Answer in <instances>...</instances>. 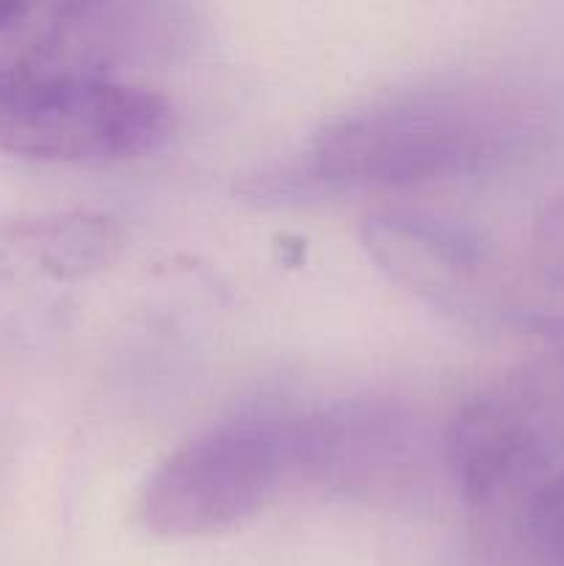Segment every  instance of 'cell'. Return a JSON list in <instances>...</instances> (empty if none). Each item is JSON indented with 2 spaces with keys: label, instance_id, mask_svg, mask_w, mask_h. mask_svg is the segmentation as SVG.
<instances>
[{
  "label": "cell",
  "instance_id": "cell-1",
  "mask_svg": "<svg viewBox=\"0 0 564 566\" xmlns=\"http://www.w3.org/2000/svg\"><path fill=\"white\" fill-rule=\"evenodd\" d=\"M186 33L175 6L0 0V153L114 164L171 136V105L136 72Z\"/></svg>",
  "mask_w": 564,
  "mask_h": 566
},
{
  "label": "cell",
  "instance_id": "cell-2",
  "mask_svg": "<svg viewBox=\"0 0 564 566\" xmlns=\"http://www.w3.org/2000/svg\"><path fill=\"white\" fill-rule=\"evenodd\" d=\"M512 127L501 105L464 86L415 88L348 111L315 133L285 191H374L470 175L501 158Z\"/></svg>",
  "mask_w": 564,
  "mask_h": 566
},
{
  "label": "cell",
  "instance_id": "cell-3",
  "mask_svg": "<svg viewBox=\"0 0 564 566\" xmlns=\"http://www.w3.org/2000/svg\"><path fill=\"white\" fill-rule=\"evenodd\" d=\"M326 418L230 420L164 459L144 484L138 517L169 539L247 523L288 486L324 481Z\"/></svg>",
  "mask_w": 564,
  "mask_h": 566
},
{
  "label": "cell",
  "instance_id": "cell-4",
  "mask_svg": "<svg viewBox=\"0 0 564 566\" xmlns=\"http://www.w3.org/2000/svg\"><path fill=\"white\" fill-rule=\"evenodd\" d=\"M363 241L398 285L442 307H470L481 274V249L462 227L390 210L365 221Z\"/></svg>",
  "mask_w": 564,
  "mask_h": 566
},
{
  "label": "cell",
  "instance_id": "cell-5",
  "mask_svg": "<svg viewBox=\"0 0 564 566\" xmlns=\"http://www.w3.org/2000/svg\"><path fill=\"white\" fill-rule=\"evenodd\" d=\"M523 528L536 553L564 564V470L536 479L523 506Z\"/></svg>",
  "mask_w": 564,
  "mask_h": 566
}]
</instances>
